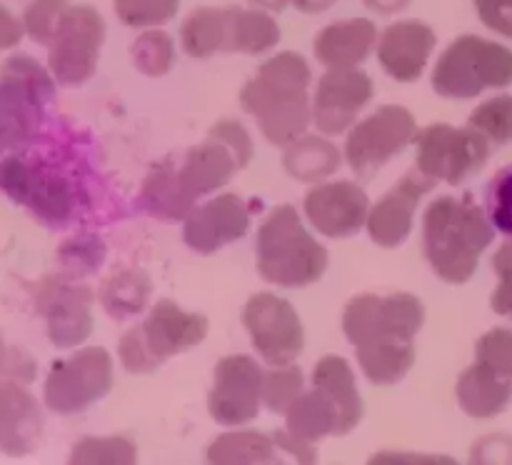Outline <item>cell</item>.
I'll return each instance as SVG.
<instances>
[{
  "label": "cell",
  "instance_id": "cell-19",
  "mask_svg": "<svg viewBox=\"0 0 512 465\" xmlns=\"http://www.w3.org/2000/svg\"><path fill=\"white\" fill-rule=\"evenodd\" d=\"M248 228L250 213L243 198L235 193H225L190 210V215L185 218L183 238L193 250L210 255L223 245L243 238Z\"/></svg>",
  "mask_w": 512,
  "mask_h": 465
},
{
  "label": "cell",
  "instance_id": "cell-6",
  "mask_svg": "<svg viewBox=\"0 0 512 465\" xmlns=\"http://www.w3.org/2000/svg\"><path fill=\"white\" fill-rule=\"evenodd\" d=\"M512 83V50L463 35L455 40L433 70V88L443 98H475L485 88H505Z\"/></svg>",
  "mask_w": 512,
  "mask_h": 465
},
{
  "label": "cell",
  "instance_id": "cell-38",
  "mask_svg": "<svg viewBox=\"0 0 512 465\" xmlns=\"http://www.w3.org/2000/svg\"><path fill=\"white\" fill-rule=\"evenodd\" d=\"M68 8V0H33L25 10V30H28L30 38L35 43L50 45Z\"/></svg>",
  "mask_w": 512,
  "mask_h": 465
},
{
  "label": "cell",
  "instance_id": "cell-29",
  "mask_svg": "<svg viewBox=\"0 0 512 465\" xmlns=\"http://www.w3.org/2000/svg\"><path fill=\"white\" fill-rule=\"evenodd\" d=\"M340 153L330 140L300 135L285 150V170L298 180L328 178L338 170Z\"/></svg>",
  "mask_w": 512,
  "mask_h": 465
},
{
  "label": "cell",
  "instance_id": "cell-15",
  "mask_svg": "<svg viewBox=\"0 0 512 465\" xmlns=\"http://www.w3.org/2000/svg\"><path fill=\"white\" fill-rule=\"evenodd\" d=\"M265 373L248 355H230L215 368L208 408L218 423L240 425L258 415Z\"/></svg>",
  "mask_w": 512,
  "mask_h": 465
},
{
  "label": "cell",
  "instance_id": "cell-22",
  "mask_svg": "<svg viewBox=\"0 0 512 465\" xmlns=\"http://www.w3.org/2000/svg\"><path fill=\"white\" fill-rule=\"evenodd\" d=\"M43 310L48 318V333L58 348H70L90 335V290L70 285H50L43 295Z\"/></svg>",
  "mask_w": 512,
  "mask_h": 465
},
{
  "label": "cell",
  "instance_id": "cell-16",
  "mask_svg": "<svg viewBox=\"0 0 512 465\" xmlns=\"http://www.w3.org/2000/svg\"><path fill=\"white\" fill-rule=\"evenodd\" d=\"M373 98V80L355 68H330L320 78L313 120L323 135H338L355 123Z\"/></svg>",
  "mask_w": 512,
  "mask_h": 465
},
{
  "label": "cell",
  "instance_id": "cell-36",
  "mask_svg": "<svg viewBox=\"0 0 512 465\" xmlns=\"http://www.w3.org/2000/svg\"><path fill=\"white\" fill-rule=\"evenodd\" d=\"M300 388H303V373L298 368H285L278 365V370L265 373L263 380V400L273 413H288L290 405L298 400Z\"/></svg>",
  "mask_w": 512,
  "mask_h": 465
},
{
  "label": "cell",
  "instance_id": "cell-31",
  "mask_svg": "<svg viewBox=\"0 0 512 465\" xmlns=\"http://www.w3.org/2000/svg\"><path fill=\"white\" fill-rule=\"evenodd\" d=\"M150 280L143 270H115L100 290L103 308L108 310L110 318L123 320L130 315L140 313L150 298Z\"/></svg>",
  "mask_w": 512,
  "mask_h": 465
},
{
  "label": "cell",
  "instance_id": "cell-13",
  "mask_svg": "<svg viewBox=\"0 0 512 465\" xmlns=\"http://www.w3.org/2000/svg\"><path fill=\"white\" fill-rule=\"evenodd\" d=\"M0 190L28 205L48 225H63L73 213L75 195L68 180L43 165L25 163L18 155L0 165Z\"/></svg>",
  "mask_w": 512,
  "mask_h": 465
},
{
  "label": "cell",
  "instance_id": "cell-10",
  "mask_svg": "<svg viewBox=\"0 0 512 465\" xmlns=\"http://www.w3.org/2000/svg\"><path fill=\"white\" fill-rule=\"evenodd\" d=\"M415 138L418 128L413 113L403 105H383L350 130L345 158L360 178H370L400 150L415 143Z\"/></svg>",
  "mask_w": 512,
  "mask_h": 465
},
{
  "label": "cell",
  "instance_id": "cell-24",
  "mask_svg": "<svg viewBox=\"0 0 512 465\" xmlns=\"http://www.w3.org/2000/svg\"><path fill=\"white\" fill-rule=\"evenodd\" d=\"M512 378L475 360L458 380V403L473 418H490L508 408Z\"/></svg>",
  "mask_w": 512,
  "mask_h": 465
},
{
  "label": "cell",
  "instance_id": "cell-12",
  "mask_svg": "<svg viewBox=\"0 0 512 465\" xmlns=\"http://www.w3.org/2000/svg\"><path fill=\"white\" fill-rule=\"evenodd\" d=\"M105 23L93 8L78 5L65 10L53 40H50V70L63 85H80L98 65Z\"/></svg>",
  "mask_w": 512,
  "mask_h": 465
},
{
  "label": "cell",
  "instance_id": "cell-34",
  "mask_svg": "<svg viewBox=\"0 0 512 465\" xmlns=\"http://www.w3.org/2000/svg\"><path fill=\"white\" fill-rule=\"evenodd\" d=\"M130 53H133L135 68L143 70L150 78H160L173 65V40L163 30H150L135 40Z\"/></svg>",
  "mask_w": 512,
  "mask_h": 465
},
{
  "label": "cell",
  "instance_id": "cell-27",
  "mask_svg": "<svg viewBox=\"0 0 512 465\" xmlns=\"http://www.w3.org/2000/svg\"><path fill=\"white\" fill-rule=\"evenodd\" d=\"M313 385L323 388L338 403L340 415H343V430L350 433L363 418V400L355 388V375L350 365L338 355H328L315 365Z\"/></svg>",
  "mask_w": 512,
  "mask_h": 465
},
{
  "label": "cell",
  "instance_id": "cell-33",
  "mask_svg": "<svg viewBox=\"0 0 512 465\" xmlns=\"http://www.w3.org/2000/svg\"><path fill=\"white\" fill-rule=\"evenodd\" d=\"M470 125L480 130L490 143H512V95H498V98L485 100L470 115Z\"/></svg>",
  "mask_w": 512,
  "mask_h": 465
},
{
  "label": "cell",
  "instance_id": "cell-17",
  "mask_svg": "<svg viewBox=\"0 0 512 465\" xmlns=\"http://www.w3.org/2000/svg\"><path fill=\"white\" fill-rule=\"evenodd\" d=\"M370 203L365 190L350 180L325 183L305 195V215L328 238H348L368 223Z\"/></svg>",
  "mask_w": 512,
  "mask_h": 465
},
{
  "label": "cell",
  "instance_id": "cell-4",
  "mask_svg": "<svg viewBox=\"0 0 512 465\" xmlns=\"http://www.w3.org/2000/svg\"><path fill=\"white\" fill-rule=\"evenodd\" d=\"M328 250L303 228L293 205H280L258 233V270L283 288H305L323 278Z\"/></svg>",
  "mask_w": 512,
  "mask_h": 465
},
{
  "label": "cell",
  "instance_id": "cell-26",
  "mask_svg": "<svg viewBox=\"0 0 512 465\" xmlns=\"http://www.w3.org/2000/svg\"><path fill=\"white\" fill-rule=\"evenodd\" d=\"M140 205H143L153 218L180 220L190 215V210H193L195 205V195H190L188 190H185L173 160H165L163 165H158V168L145 178L143 190H140Z\"/></svg>",
  "mask_w": 512,
  "mask_h": 465
},
{
  "label": "cell",
  "instance_id": "cell-9",
  "mask_svg": "<svg viewBox=\"0 0 512 465\" xmlns=\"http://www.w3.org/2000/svg\"><path fill=\"white\" fill-rule=\"evenodd\" d=\"M418 168L435 180L458 185L478 173L490 158V140L473 125L453 128L435 123L418 133Z\"/></svg>",
  "mask_w": 512,
  "mask_h": 465
},
{
  "label": "cell",
  "instance_id": "cell-37",
  "mask_svg": "<svg viewBox=\"0 0 512 465\" xmlns=\"http://www.w3.org/2000/svg\"><path fill=\"white\" fill-rule=\"evenodd\" d=\"M135 445L128 438H88L73 450V463H133Z\"/></svg>",
  "mask_w": 512,
  "mask_h": 465
},
{
  "label": "cell",
  "instance_id": "cell-32",
  "mask_svg": "<svg viewBox=\"0 0 512 465\" xmlns=\"http://www.w3.org/2000/svg\"><path fill=\"white\" fill-rule=\"evenodd\" d=\"M183 48L193 58H208L215 50H225L228 38V8H200L183 23Z\"/></svg>",
  "mask_w": 512,
  "mask_h": 465
},
{
  "label": "cell",
  "instance_id": "cell-11",
  "mask_svg": "<svg viewBox=\"0 0 512 465\" xmlns=\"http://www.w3.org/2000/svg\"><path fill=\"white\" fill-rule=\"evenodd\" d=\"M113 388V360L105 348H85L53 365L45 380V403L60 415L80 413Z\"/></svg>",
  "mask_w": 512,
  "mask_h": 465
},
{
  "label": "cell",
  "instance_id": "cell-39",
  "mask_svg": "<svg viewBox=\"0 0 512 465\" xmlns=\"http://www.w3.org/2000/svg\"><path fill=\"white\" fill-rule=\"evenodd\" d=\"M485 208H488V218L493 228L512 238V165L500 170L493 183L488 185Z\"/></svg>",
  "mask_w": 512,
  "mask_h": 465
},
{
  "label": "cell",
  "instance_id": "cell-30",
  "mask_svg": "<svg viewBox=\"0 0 512 465\" xmlns=\"http://www.w3.org/2000/svg\"><path fill=\"white\" fill-rule=\"evenodd\" d=\"M275 450H283L278 435L248 430V433L220 435L208 448V460L210 463H275L278 460Z\"/></svg>",
  "mask_w": 512,
  "mask_h": 465
},
{
  "label": "cell",
  "instance_id": "cell-28",
  "mask_svg": "<svg viewBox=\"0 0 512 465\" xmlns=\"http://www.w3.org/2000/svg\"><path fill=\"white\" fill-rule=\"evenodd\" d=\"M280 40V28L270 15L260 10H238L228 8V38L225 50H240V53H265Z\"/></svg>",
  "mask_w": 512,
  "mask_h": 465
},
{
  "label": "cell",
  "instance_id": "cell-43",
  "mask_svg": "<svg viewBox=\"0 0 512 465\" xmlns=\"http://www.w3.org/2000/svg\"><path fill=\"white\" fill-rule=\"evenodd\" d=\"M70 248L75 250L73 255L63 250V260L78 273H85V270H93L95 265H100L103 260V245L98 240H80V243H70Z\"/></svg>",
  "mask_w": 512,
  "mask_h": 465
},
{
  "label": "cell",
  "instance_id": "cell-42",
  "mask_svg": "<svg viewBox=\"0 0 512 465\" xmlns=\"http://www.w3.org/2000/svg\"><path fill=\"white\" fill-rule=\"evenodd\" d=\"M475 8L490 30L512 38V0H475Z\"/></svg>",
  "mask_w": 512,
  "mask_h": 465
},
{
  "label": "cell",
  "instance_id": "cell-41",
  "mask_svg": "<svg viewBox=\"0 0 512 465\" xmlns=\"http://www.w3.org/2000/svg\"><path fill=\"white\" fill-rule=\"evenodd\" d=\"M493 268L500 275V285L493 293V310L505 318H512V240L500 245L493 258Z\"/></svg>",
  "mask_w": 512,
  "mask_h": 465
},
{
  "label": "cell",
  "instance_id": "cell-48",
  "mask_svg": "<svg viewBox=\"0 0 512 465\" xmlns=\"http://www.w3.org/2000/svg\"><path fill=\"white\" fill-rule=\"evenodd\" d=\"M5 355H8V353H5V345H3V340H0V365H3Z\"/></svg>",
  "mask_w": 512,
  "mask_h": 465
},
{
  "label": "cell",
  "instance_id": "cell-44",
  "mask_svg": "<svg viewBox=\"0 0 512 465\" xmlns=\"http://www.w3.org/2000/svg\"><path fill=\"white\" fill-rule=\"evenodd\" d=\"M20 38H23L20 23L3 8V5H0V50L13 48V45L20 43Z\"/></svg>",
  "mask_w": 512,
  "mask_h": 465
},
{
  "label": "cell",
  "instance_id": "cell-40",
  "mask_svg": "<svg viewBox=\"0 0 512 465\" xmlns=\"http://www.w3.org/2000/svg\"><path fill=\"white\" fill-rule=\"evenodd\" d=\"M475 355L480 363L512 378V330L498 328L485 333L475 345Z\"/></svg>",
  "mask_w": 512,
  "mask_h": 465
},
{
  "label": "cell",
  "instance_id": "cell-3",
  "mask_svg": "<svg viewBox=\"0 0 512 465\" xmlns=\"http://www.w3.org/2000/svg\"><path fill=\"white\" fill-rule=\"evenodd\" d=\"M423 233L430 265L448 283L473 278L480 253L493 243V223L470 195L433 200Z\"/></svg>",
  "mask_w": 512,
  "mask_h": 465
},
{
  "label": "cell",
  "instance_id": "cell-5",
  "mask_svg": "<svg viewBox=\"0 0 512 465\" xmlns=\"http://www.w3.org/2000/svg\"><path fill=\"white\" fill-rule=\"evenodd\" d=\"M208 335V318L185 313L173 300H160L143 325H135L120 340V360L130 373H153L163 360L193 348Z\"/></svg>",
  "mask_w": 512,
  "mask_h": 465
},
{
  "label": "cell",
  "instance_id": "cell-21",
  "mask_svg": "<svg viewBox=\"0 0 512 465\" xmlns=\"http://www.w3.org/2000/svg\"><path fill=\"white\" fill-rule=\"evenodd\" d=\"M43 415L33 395L15 383H0V448L10 455H25L38 445Z\"/></svg>",
  "mask_w": 512,
  "mask_h": 465
},
{
  "label": "cell",
  "instance_id": "cell-20",
  "mask_svg": "<svg viewBox=\"0 0 512 465\" xmlns=\"http://www.w3.org/2000/svg\"><path fill=\"white\" fill-rule=\"evenodd\" d=\"M435 48V33L418 20H403L390 25L378 45L380 65L390 78L410 83L423 75L430 53Z\"/></svg>",
  "mask_w": 512,
  "mask_h": 465
},
{
  "label": "cell",
  "instance_id": "cell-2",
  "mask_svg": "<svg viewBox=\"0 0 512 465\" xmlns=\"http://www.w3.org/2000/svg\"><path fill=\"white\" fill-rule=\"evenodd\" d=\"M310 68L300 55L280 53L270 58L248 80L240 105L258 120L265 138L275 145H290L305 135L310 118Z\"/></svg>",
  "mask_w": 512,
  "mask_h": 465
},
{
  "label": "cell",
  "instance_id": "cell-46",
  "mask_svg": "<svg viewBox=\"0 0 512 465\" xmlns=\"http://www.w3.org/2000/svg\"><path fill=\"white\" fill-rule=\"evenodd\" d=\"M303 13H320V10H328L335 0H293Z\"/></svg>",
  "mask_w": 512,
  "mask_h": 465
},
{
  "label": "cell",
  "instance_id": "cell-25",
  "mask_svg": "<svg viewBox=\"0 0 512 465\" xmlns=\"http://www.w3.org/2000/svg\"><path fill=\"white\" fill-rule=\"evenodd\" d=\"M285 415H288V433L303 443L313 445L328 435H345L338 403L318 385H313L310 393H300Z\"/></svg>",
  "mask_w": 512,
  "mask_h": 465
},
{
  "label": "cell",
  "instance_id": "cell-7",
  "mask_svg": "<svg viewBox=\"0 0 512 465\" xmlns=\"http://www.w3.org/2000/svg\"><path fill=\"white\" fill-rule=\"evenodd\" d=\"M53 95L48 73L35 60L15 55L0 70V153L38 133L43 103Z\"/></svg>",
  "mask_w": 512,
  "mask_h": 465
},
{
  "label": "cell",
  "instance_id": "cell-23",
  "mask_svg": "<svg viewBox=\"0 0 512 465\" xmlns=\"http://www.w3.org/2000/svg\"><path fill=\"white\" fill-rule=\"evenodd\" d=\"M375 45V25L365 18L343 20L320 30L315 55L328 68H355Z\"/></svg>",
  "mask_w": 512,
  "mask_h": 465
},
{
  "label": "cell",
  "instance_id": "cell-18",
  "mask_svg": "<svg viewBox=\"0 0 512 465\" xmlns=\"http://www.w3.org/2000/svg\"><path fill=\"white\" fill-rule=\"evenodd\" d=\"M438 180L415 165L398 185L368 213V233L383 248H398L413 230V215L420 198L435 188Z\"/></svg>",
  "mask_w": 512,
  "mask_h": 465
},
{
  "label": "cell",
  "instance_id": "cell-45",
  "mask_svg": "<svg viewBox=\"0 0 512 465\" xmlns=\"http://www.w3.org/2000/svg\"><path fill=\"white\" fill-rule=\"evenodd\" d=\"M408 3L410 0H365V5H368L373 13H383V15L398 13V10H403Z\"/></svg>",
  "mask_w": 512,
  "mask_h": 465
},
{
  "label": "cell",
  "instance_id": "cell-35",
  "mask_svg": "<svg viewBox=\"0 0 512 465\" xmlns=\"http://www.w3.org/2000/svg\"><path fill=\"white\" fill-rule=\"evenodd\" d=\"M115 13L130 28H150L168 23L178 10L180 0H113Z\"/></svg>",
  "mask_w": 512,
  "mask_h": 465
},
{
  "label": "cell",
  "instance_id": "cell-1",
  "mask_svg": "<svg viewBox=\"0 0 512 465\" xmlns=\"http://www.w3.org/2000/svg\"><path fill=\"white\" fill-rule=\"evenodd\" d=\"M425 308L410 293L358 295L348 303L343 330L358 353L360 368L378 385L398 383L415 363V335Z\"/></svg>",
  "mask_w": 512,
  "mask_h": 465
},
{
  "label": "cell",
  "instance_id": "cell-47",
  "mask_svg": "<svg viewBox=\"0 0 512 465\" xmlns=\"http://www.w3.org/2000/svg\"><path fill=\"white\" fill-rule=\"evenodd\" d=\"M253 5H258V8H265V10H283L285 5L290 3V0H250Z\"/></svg>",
  "mask_w": 512,
  "mask_h": 465
},
{
  "label": "cell",
  "instance_id": "cell-8",
  "mask_svg": "<svg viewBox=\"0 0 512 465\" xmlns=\"http://www.w3.org/2000/svg\"><path fill=\"white\" fill-rule=\"evenodd\" d=\"M250 158H253V143L248 130L233 120H223L210 130L203 145L188 150L178 175L185 190L198 198L228 183L235 170L245 168Z\"/></svg>",
  "mask_w": 512,
  "mask_h": 465
},
{
  "label": "cell",
  "instance_id": "cell-14",
  "mask_svg": "<svg viewBox=\"0 0 512 465\" xmlns=\"http://www.w3.org/2000/svg\"><path fill=\"white\" fill-rule=\"evenodd\" d=\"M243 323L253 340V348L270 365H290L303 350V323L293 305L278 295H253L243 310Z\"/></svg>",
  "mask_w": 512,
  "mask_h": 465
}]
</instances>
